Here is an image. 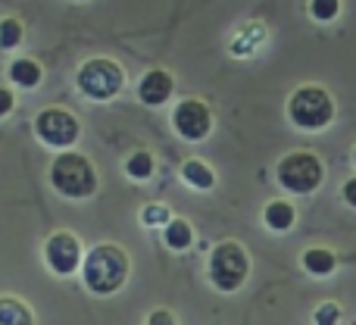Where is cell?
<instances>
[{"instance_id": "24", "label": "cell", "mask_w": 356, "mask_h": 325, "mask_svg": "<svg viewBox=\"0 0 356 325\" xmlns=\"http://www.w3.org/2000/svg\"><path fill=\"white\" fill-rule=\"evenodd\" d=\"M344 203H347V207H353V209H356V175H353V178H347V182H344Z\"/></svg>"}, {"instance_id": "26", "label": "cell", "mask_w": 356, "mask_h": 325, "mask_svg": "<svg viewBox=\"0 0 356 325\" xmlns=\"http://www.w3.org/2000/svg\"><path fill=\"white\" fill-rule=\"evenodd\" d=\"M353 325H356V322H353Z\"/></svg>"}, {"instance_id": "8", "label": "cell", "mask_w": 356, "mask_h": 325, "mask_svg": "<svg viewBox=\"0 0 356 325\" xmlns=\"http://www.w3.org/2000/svg\"><path fill=\"white\" fill-rule=\"evenodd\" d=\"M85 244L75 232L69 228H56L54 235H47L44 241V263L54 276L69 278L72 272H81V263H85Z\"/></svg>"}, {"instance_id": "25", "label": "cell", "mask_w": 356, "mask_h": 325, "mask_svg": "<svg viewBox=\"0 0 356 325\" xmlns=\"http://www.w3.org/2000/svg\"><path fill=\"white\" fill-rule=\"evenodd\" d=\"M353 160H356V148H353Z\"/></svg>"}, {"instance_id": "1", "label": "cell", "mask_w": 356, "mask_h": 325, "mask_svg": "<svg viewBox=\"0 0 356 325\" xmlns=\"http://www.w3.org/2000/svg\"><path fill=\"white\" fill-rule=\"evenodd\" d=\"M131 278V253L122 244H94L85 253V263H81V282L91 294L97 297H113L129 285Z\"/></svg>"}, {"instance_id": "14", "label": "cell", "mask_w": 356, "mask_h": 325, "mask_svg": "<svg viewBox=\"0 0 356 325\" xmlns=\"http://www.w3.org/2000/svg\"><path fill=\"white\" fill-rule=\"evenodd\" d=\"M163 241H166L169 251L184 253V251H191V247H194L197 232H194V225H191L188 219H181V216H172V222L163 228Z\"/></svg>"}, {"instance_id": "15", "label": "cell", "mask_w": 356, "mask_h": 325, "mask_svg": "<svg viewBox=\"0 0 356 325\" xmlns=\"http://www.w3.org/2000/svg\"><path fill=\"white\" fill-rule=\"evenodd\" d=\"M300 263H303V269L316 278H325L338 269V257H334V251H328V247H307V251L300 253Z\"/></svg>"}, {"instance_id": "21", "label": "cell", "mask_w": 356, "mask_h": 325, "mask_svg": "<svg viewBox=\"0 0 356 325\" xmlns=\"http://www.w3.org/2000/svg\"><path fill=\"white\" fill-rule=\"evenodd\" d=\"M341 322V303L334 301H322L313 310V325H338Z\"/></svg>"}, {"instance_id": "20", "label": "cell", "mask_w": 356, "mask_h": 325, "mask_svg": "<svg viewBox=\"0 0 356 325\" xmlns=\"http://www.w3.org/2000/svg\"><path fill=\"white\" fill-rule=\"evenodd\" d=\"M341 13V0H309V16L316 22H332Z\"/></svg>"}, {"instance_id": "9", "label": "cell", "mask_w": 356, "mask_h": 325, "mask_svg": "<svg viewBox=\"0 0 356 325\" xmlns=\"http://www.w3.org/2000/svg\"><path fill=\"white\" fill-rule=\"evenodd\" d=\"M172 129L181 141H207L213 132V110L200 97H184L172 110Z\"/></svg>"}, {"instance_id": "13", "label": "cell", "mask_w": 356, "mask_h": 325, "mask_svg": "<svg viewBox=\"0 0 356 325\" xmlns=\"http://www.w3.org/2000/svg\"><path fill=\"white\" fill-rule=\"evenodd\" d=\"M0 325H35V310L16 294H0Z\"/></svg>"}, {"instance_id": "11", "label": "cell", "mask_w": 356, "mask_h": 325, "mask_svg": "<svg viewBox=\"0 0 356 325\" xmlns=\"http://www.w3.org/2000/svg\"><path fill=\"white\" fill-rule=\"evenodd\" d=\"M178 175H181V182L194 191H213L216 188V169L207 160H200V157L184 160L181 169H178Z\"/></svg>"}, {"instance_id": "5", "label": "cell", "mask_w": 356, "mask_h": 325, "mask_svg": "<svg viewBox=\"0 0 356 325\" xmlns=\"http://www.w3.org/2000/svg\"><path fill=\"white\" fill-rule=\"evenodd\" d=\"M288 119L300 132H322L334 122V97L322 85H300L288 97Z\"/></svg>"}, {"instance_id": "3", "label": "cell", "mask_w": 356, "mask_h": 325, "mask_svg": "<svg viewBox=\"0 0 356 325\" xmlns=\"http://www.w3.org/2000/svg\"><path fill=\"white\" fill-rule=\"evenodd\" d=\"M250 251L241 241H219L209 251V263H207V278L216 291L222 294H234L238 288H244V282L250 278Z\"/></svg>"}, {"instance_id": "4", "label": "cell", "mask_w": 356, "mask_h": 325, "mask_svg": "<svg viewBox=\"0 0 356 325\" xmlns=\"http://www.w3.org/2000/svg\"><path fill=\"white\" fill-rule=\"evenodd\" d=\"M75 88L94 104H106V100L119 97L125 88V69L110 56H91L79 66L75 72Z\"/></svg>"}, {"instance_id": "6", "label": "cell", "mask_w": 356, "mask_h": 325, "mask_svg": "<svg viewBox=\"0 0 356 325\" xmlns=\"http://www.w3.org/2000/svg\"><path fill=\"white\" fill-rule=\"evenodd\" d=\"M275 182L288 194H313L325 182V163L313 150H291L275 166Z\"/></svg>"}, {"instance_id": "18", "label": "cell", "mask_w": 356, "mask_h": 325, "mask_svg": "<svg viewBox=\"0 0 356 325\" xmlns=\"http://www.w3.org/2000/svg\"><path fill=\"white\" fill-rule=\"evenodd\" d=\"M172 209L166 207V203H144L141 207V225H147V228H166L169 222H172Z\"/></svg>"}, {"instance_id": "23", "label": "cell", "mask_w": 356, "mask_h": 325, "mask_svg": "<svg viewBox=\"0 0 356 325\" xmlns=\"http://www.w3.org/2000/svg\"><path fill=\"white\" fill-rule=\"evenodd\" d=\"M13 106H16V94H13L10 88H0V119L10 116Z\"/></svg>"}, {"instance_id": "17", "label": "cell", "mask_w": 356, "mask_h": 325, "mask_svg": "<svg viewBox=\"0 0 356 325\" xmlns=\"http://www.w3.org/2000/svg\"><path fill=\"white\" fill-rule=\"evenodd\" d=\"M154 172H156V157L150 150H135L125 160V175L131 182H147V178H154Z\"/></svg>"}, {"instance_id": "2", "label": "cell", "mask_w": 356, "mask_h": 325, "mask_svg": "<svg viewBox=\"0 0 356 325\" xmlns=\"http://www.w3.org/2000/svg\"><path fill=\"white\" fill-rule=\"evenodd\" d=\"M47 182L66 200H88V197L97 194L100 188V175L94 169V163L88 160L79 150H60V154L50 160L47 169Z\"/></svg>"}, {"instance_id": "16", "label": "cell", "mask_w": 356, "mask_h": 325, "mask_svg": "<svg viewBox=\"0 0 356 325\" xmlns=\"http://www.w3.org/2000/svg\"><path fill=\"white\" fill-rule=\"evenodd\" d=\"M44 79V69L38 60H31V56H19V60L10 63V81L19 88H38Z\"/></svg>"}, {"instance_id": "12", "label": "cell", "mask_w": 356, "mask_h": 325, "mask_svg": "<svg viewBox=\"0 0 356 325\" xmlns=\"http://www.w3.org/2000/svg\"><path fill=\"white\" fill-rule=\"evenodd\" d=\"M263 222L269 232H278V235L291 232L297 222V207L291 200H282V197H278V200H269L263 207Z\"/></svg>"}, {"instance_id": "7", "label": "cell", "mask_w": 356, "mask_h": 325, "mask_svg": "<svg viewBox=\"0 0 356 325\" xmlns=\"http://www.w3.org/2000/svg\"><path fill=\"white\" fill-rule=\"evenodd\" d=\"M35 135L54 150H69L81 138V119L66 106H44L35 116Z\"/></svg>"}, {"instance_id": "10", "label": "cell", "mask_w": 356, "mask_h": 325, "mask_svg": "<svg viewBox=\"0 0 356 325\" xmlns=\"http://www.w3.org/2000/svg\"><path fill=\"white\" fill-rule=\"evenodd\" d=\"M172 91H175V79H172V72H166V69H150V72H144L141 81H138V100H141L144 106L169 104Z\"/></svg>"}, {"instance_id": "19", "label": "cell", "mask_w": 356, "mask_h": 325, "mask_svg": "<svg viewBox=\"0 0 356 325\" xmlns=\"http://www.w3.org/2000/svg\"><path fill=\"white\" fill-rule=\"evenodd\" d=\"M22 35H25V29H22V22H19L16 16L0 19V47L3 50L19 47V44H22Z\"/></svg>"}, {"instance_id": "22", "label": "cell", "mask_w": 356, "mask_h": 325, "mask_svg": "<svg viewBox=\"0 0 356 325\" xmlns=\"http://www.w3.org/2000/svg\"><path fill=\"white\" fill-rule=\"evenodd\" d=\"M144 325H178V316L169 307H156V310H150L147 313Z\"/></svg>"}]
</instances>
